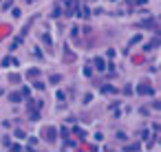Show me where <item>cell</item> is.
I'll use <instances>...</instances> for the list:
<instances>
[{
    "instance_id": "obj_1",
    "label": "cell",
    "mask_w": 161,
    "mask_h": 152,
    "mask_svg": "<svg viewBox=\"0 0 161 152\" xmlns=\"http://www.w3.org/2000/svg\"><path fill=\"white\" fill-rule=\"evenodd\" d=\"M139 93H146V95H150V93H152V88H150V86H139Z\"/></svg>"
},
{
    "instance_id": "obj_2",
    "label": "cell",
    "mask_w": 161,
    "mask_h": 152,
    "mask_svg": "<svg viewBox=\"0 0 161 152\" xmlns=\"http://www.w3.org/2000/svg\"><path fill=\"white\" fill-rule=\"evenodd\" d=\"M95 64H97V69H99V71H104V69H106V66H104V60H99V57L95 60Z\"/></svg>"
},
{
    "instance_id": "obj_3",
    "label": "cell",
    "mask_w": 161,
    "mask_h": 152,
    "mask_svg": "<svg viewBox=\"0 0 161 152\" xmlns=\"http://www.w3.org/2000/svg\"><path fill=\"white\" fill-rule=\"evenodd\" d=\"M9 99H11V102L15 104V102H18V99H20V95H18V93H13V95H9Z\"/></svg>"
}]
</instances>
